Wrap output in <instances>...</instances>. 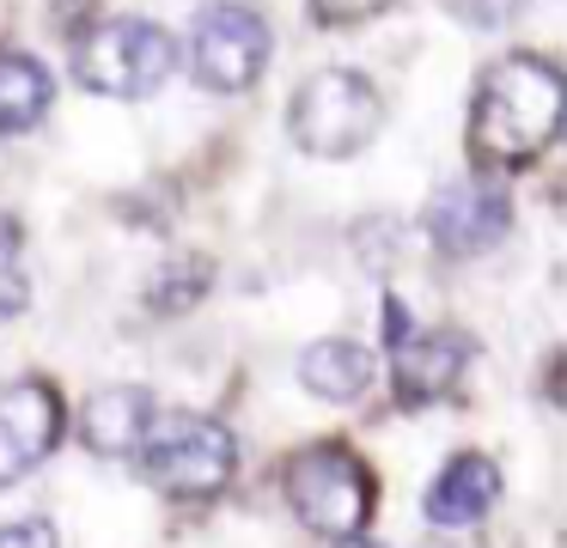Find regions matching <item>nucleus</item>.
<instances>
[{
  "instance_id": "f257e3e1",
  "label": "nucleus",
  "mask_w": 567,
  "mask_h": 548,
  "mask_svg": "<svg viewBox=\"0 0 567 548\" xmlns=\"http://www.w3.org/2000/svg\"><path fill=\"white\" fill-rule=\"evenodd\" d=\"M567 110V80L549 55H501L470 97V153L482 165H530L555 141Z\"/></svg>"
},
{
  "instance_id": "f03ea898",
  "label": "nucleus",
  "mask_w": 567,
  "mask_h": 548,
  "mask_svg": "<svg viewBox=\"0 0 567 548\" xmlns=\"http://www.w3.org/2000/svg\"><path fill=\"white\" fill-rule=\"evenodd\" d=\"M135 457H141V469H147V482L159 487V494L214 499L238 469V438L226 433L214 414L177 409V414H153L141 445H135Z\"/></svg>"
},
{
  "instance_id": "7ed1b4c3",
  "label": "nucleus",
  "mask_w": 567,
  "mask_h": 548,
  "mask_svg": "<svg viewBox=\"0 0 567 548\" xmlns=\"http://www.w3.org/2000/svg\"><path fill=\"white\" fill-rule=\"evenodd\" d=\"M287 506L306 530L318 536H360L372 524V506H379V482L372 469L354 457L348 445H306L287 457Z\"/></svg>"
},
{
  "instance_id": "20e7f679",
  "label": "nucleus",
  "mask_w": 567,
  "mask_h": 548,
  "mask_svg": "<svg viewBox=\"0 0 567 548\" xmlns=\"http://www.w3.org/2000/svg\"><path fill=\"white\" fill-rule=\"evenodd\" d=\"M379 122H384V97H379V85L354 68L311 73L293 92V110H287V134H293V146L311 158H354L360 146L379 134Z\"/></svg>"
},
{
  "instance_id": "39448f33",
  "label": "nucleus",
  "mask_w": 567,
  "mask_h": 548,
  "mask_svg": "<svg viewBox=\"0 0 567 548\" xmlns=\"http://www.w3.org/2000/svg\"><path fill=\"white\" fill-rule=\"evenodd\" d=\"M74 73L99 97H153L177 73V37L153 19H99L74 43Z\"/></svg>"
},
{
  "instance_id": "423d86ee",
  "label": "nucleus",
  "mask_w": 567,
  "mask_h": 548,
  "mask_svg": "<svg viewBox=\"0 0 567 548\" xmlns=\"http://www.w3.org/2000/svg\"><path fill=\"white\" fill-rule=\"evenodd\" d=\"M269 68V24L262 12L238 7V0H214L189 24V73L202 80V92L238 97L262 80Z\"/></svg>"
},
{
  "instance_id": "0eeeda50",
  "label": "nucleus",
  "mask_w": 567,
  "mask_h": 548,
  "mask_svg": "<svg viewBox=\"0 0 567 548\" xmlns=\"http://www.w3.org/2000/svg\"><path fill=\"white\" fill-rule=\"evenodd\" d=\"M421 231L440 256L464 262V256H488L494 244L513 231V195L488 177H464L433 189V201L421 207Z\"/></svg>"
},
{
  "instance_id": "6e6552de",
  "label": "nucleus",
  "mask_w": 567,
  "mask_h": 548,
  "mask_svg": "<svg viewBox=\"0 0 567 548\" xmlns=\"http://www.w3.org/2000/svg\"><path fill=\"white\" fill-rule=\"evenodd\" d=\"M62 426H68V409H62V390L50 378H13V384H0V494L13 482H25L50 457Z\"/></svg>"
},
{
  "instance_id": "1a4fd4ad",
  "label": "nucleus",
  "mask_w": 567,
  "mask_h": 548,
  "mask_svg": "<svg viewBox=\"0 0 567 548\" xmlns=\"http://www.w3.org/2000/svg\"><path fill=\"white\" fill-rule=\"evenodd\" d=\"M470 360H476V348H470V335H457V329H427V335H409L391 348V384H396V402L403 409H427V402L452 396L457 378L470 372Z\"/></svg>"
},
{
  "instance_id": "9d476101",
  "label": "nucleus",
  "mask_w": 567,
  "mask_h": 548,
  "mask_svg": "<svg viewBox=\"0 0 567 548\" xmlns=\"http://www.w3.org/2000/svg\"><path fill=\"white\" fill-rule=\"evenodd\" d=\"M153 421V396L141 384H104L80 402V445L99 457H135L141 433Z\"/></svg>"
},
{
  "instance_id": "9b49d317",
  "label": "nucleus",
  "mask_w": 567,
  "mask_h": 548,
  "mask_svg": "<svg viewBox=\"0 0 567 548\" xmlns=\"http://www.w3.org/2000/svg\"><path fill=\"white\" fill-rule=\"evenodd\" d=\"M494 499H501V469L488 457H476V451H464L427 487V518L440 530H470V524H482L494 511Z\"/></svg>"
},
{
  "instance_id": "f8f14e48",
  "label": "nucleus",
  "mask_w": 567,
  "mask_h": 548,
  "mask_svg": "<svg viewBox=\"0 0 567 548\" xmlns=\"http://www.w3.org/2000/svg\"><path fill=\"white\" fill-rule=\"evenodd\" d=\"M379 378V360H372L360 341H311L299 353V384L318 402H360Z\"/></svg>"
},
{
  "instance_id": "ddd939ff",
  "label": "nucleus",
  "mask_w": 567,
  "mask_h": 548,
  "mask_svg": "<svg viewBox=\"0 0 567 548\" xmlns=\"http://www.w3.org/2000/svg\"><path fill=\"white\" fill-rule=\"evenodd\" d=\"M55 104L50 68L25 49H0V134H31Z\"/></svg>"
},
{
  "instance_id": "4468645a",
  "label": "nucleus",
  "mask_w": 567,
  "mask_h": 548,
  "mask_svg": "<svg viewBox=\"0 0 567 548\" xmlns=\"http://www.w3.org/2000/svg\"><path fill=\"white\" fill-rule=\"evenodd\" d=\"M208 280H214V268H208V256H177L172 268H159L153 275V287H147V304L159 317H172V311H189V304L208 292Z\"/></svg>"
},
{
  "instance_id": "2eb2a0df",
  "label": "nucleus",
  "mask_w": 567,
  "mask_h": 548,
  "mask_svg": "<svg viewBox=\"0 0 567 548\" xmlns=\"http://www.w3.org/2000/svg\"><path fill=\"white\" fill-rule=\"evenodd\" d=\"M384 7H391V0H311V24H360Z\"/></svg>"
},
{
  "instance_id": "dca6fc26",
  "label": "nucleus",
  "mask_w": 567,
  "mask_h": 548,
  "mask_svg": "<svg viewBox=\"0 0 567 548\" xmlns=\"http://www.w3.org/2000/svg\"><path fill=\"white\" fill-rule=\"evenodd\" d=\"M0 548H62L50 518H19V524H0Z\"/></svg>"
},
{
  "instance_id": "f3484780",
  "label": "nucleus",
  "mask_w": 567,
  "mask_h": 548,
  "mask_svg": "<svg viewBox=\"0 0 567 548\" xmlns=\"http://www.w3.org/2000/svg\"><path fill=\"white\" fill-rule=\"evenodd\" d=\"M445 7L464 24H476V31H494V24H506L518 12V0H445Z\"/></svg>"
},
{
  "instance_id": "a211bd4d",
  "label": "nucleus",
  "mask_w": 567,
  "mask_h": 548,
  "mask_svg": "<svg viewBox=\"0 0 567 548\" xmlns=\"http://www.w3.org/2000/svg\"><path fill=\"white\" fill-rule=\"evenodd\" d=\"M19 256H25V226H19L7 207H0V275H13Z\"/></svg>"
},
{
  "instance_id": "6ab92c4d",
  "label": "nucleus",
  "mask_w": 567,
  "mask_h": 548,
  "mask_svg": "<svg viewBox=\"0 0 567 548\" xmlns=\"http://www.w3.org/2000/svg\"><path fill=\"white\" fill-rule=\"evenodd\" d=\"M409 335H415V323H409L403 299H396V292H384V348H396V341H409Z\"/></svg>"
},
{
  "instance_id": "aec40b11",
  "label": "nucleus",
  "mask_w": 567,
  "mask_h": 548,
  "mask_svg": "<svg viewBox=\"0 0 567 548\" xmlns=\"http://www.w3.org/2000/svg\"><path fill=\"white\" fill-rule=\"evenodd\" d=\"M336 548H384V542H372V536L360 530V536H342V542H336Z\"/></svg>"
}]
</instances>
